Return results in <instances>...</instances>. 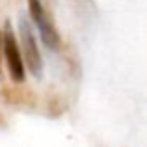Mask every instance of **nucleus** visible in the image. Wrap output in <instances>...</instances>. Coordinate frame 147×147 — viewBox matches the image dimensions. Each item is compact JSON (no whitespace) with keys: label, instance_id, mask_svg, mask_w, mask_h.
Segmentation results:
<instances>
[{"label":"nucleus","instance_id":"nucleus-1","mask_svg":"<svg viewBox=\"0 0 147 147\" xmlns=\"http://www.w3.org/2000/svg\"><path fill=\"white\" fill-rule=\"evenodd\" d=\"M2 47H4V56H6L7 71H9L11 80L15 82H22L24 80V58H22V50L17 43V36H15L11 24L7 22L2 34Z\"/></svg>","mask_w":147,"mask_h":147},{"label":"nucleus","instance_id":"nucleus-2","mask_svg":"<svg viewBox=\"0 0 147 147\" xmlns=\"http://www.w3.org/2000/svg\"><path fill=\"white\" fill-rule=\"evenodd\" d=\"M21 45H22V58H24V65L34 73L36 76L41 75L43 71V58H41L39 47L36 43L32 26L28 24L26 19H21Z\"/></svg>","mask_w":147,"mask_h":147},{"label":"nucleus","instance_id":"nucleus-3","mask_svg":"<svg viewBox=\"0 0 147 147\" xmlns=\"http://www.w3.org/2000/svg\"><path fill=\"white\" fill-rule=\"evenodd\" d=\"M28 7H30V17H32L34 24L37 26V30H39L43 43L50 49H56L58 41H60V36H58L52 21L47 17V11H45L41 0H28Z\"/></svg>","mask_w":147,"mask_h":147},{"label":"nucleus","instance_id":"nucleus-4","mask_svg":"<svg viewBox=\"0 0 147 147\" xmlns=\"http://www.w3.org/2000/svg\"><path fill=\"white\" fill-rule=\"evenodd\" d=\"M0 49H2V34H0Z\"/></svg>","mask_w":147,"mask_h":147}]
</instances>
